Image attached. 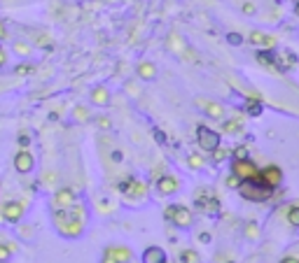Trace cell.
Masks as SVG:
<instances>
[{
  "label": "cell",
  "mask_w": 299,
  "mask_h": 263,
  "mask_svg": "<svg viewBox=\"0 0 299 263\" xmlns=\"http://www.w3.org/2000/svg\"><path fill=\"white\" fill-rule=\"evenodd\" d=\"M54 226L56 231L65 235V238H77L82 231V217H80V207H65V210H54Z\"/></svg>",
  "instance_id": "6da1fadb"
},
{
  "label": "cell",
  "mask_w": 299,
  "mask_h": 263,
  "mask_svg": "<svg viewBox=\"0 0 299 263\" xmlns=\"http://www.w3.org/2000/svg\"><path fill=\"white\" fill-rule=\"evenodd\" d=\"M21 217H23V205L19 200H7L0 207V221H5V224H19Z\"/></svg>",
  "instance_id": "3957f363"
},
{
  "label": "cell",
  "mask_w": 299,
  "mask_h": 263,
  "mask_svg": "<svg viewBox=\"0 0 299 263\" xmlns=\"http://www.w3.org/2000/svg\"><path fill=\"white\" fill-rule=\"evenodd\" d=\"M35 168V158L28 149H21V151H17V156H14V170L19 172V175H28L31 170Z\"/></svg>",
  "instance_id": "8992f818"
},
{
  "label": "cell",
  "mask_w": 299,
  "mask_h": 263,
  "mask_svg": "<svg viewBox=\"0 0 299 263\" xmlns=\"http://www.w3.org/2000/svg\"><path fill=\"white\" fill-rule=\"evenodd\" d=\"M234 177L241 179V182H246V179H253L259 175V168H257L255 163H250L248 158H236L234 161Z\"/></svg>",
  "instance_id": "5b68a950"
},
{
  "label": "cell",
  "mask_w": 299,
  "mask_h": 263,
  "mask_svg": "<svg viewBox=\"0 0 299 263\" xmlns=\"http://www.w3.org/2000/svg\"><path fill=\"white\" fill-rule=\"evenodd\" d=\"M173 184H175V182H173V179H161V191H173L175 189V187H173Z\"/></svg>",
  "instance_id": "2e32d148"
},
{
  "label": "cell",
  "mask_w": 299,
  "mask_h": 263,
  "mask_svg": "<svg viewBox=\"0 0 299 263\" xmlns=\"http://www.w3.org/2000/svg\"><path fill=\"white\" fill-rule=\"evenodd\" d=\"M14 52L19 54V56H28V54H31V47L26 42H14Z\"/></svg>",
  "instance_id": "7c38bea8"
},
{
  "label": "cell",
  "mask_w": 299,
  "mask_h": 263,
  "mask_svg": "<svg viewBox=\"0 0 299 263\" xmlns=\"http://www.w3.org/2000/svg\"><path fill=\"white\" fill-rule=\"evenodd\" d=\"M248 112H250V114H259V112H262V105H259L257 100H250V103H248Z\"/></svg>",
  "instance_id": "4fadbf2b"
},
{
  "label": "cell",
  "mask_w": 299,
  "mask_h": 263,
  "mask_svg": "<svg viewBox=\"0 0 299 263\" xmlns=\"http://www.w3.org/2000/svg\"><path fill=\"white\" fill-rule=\"evenodd\" d=\"M14 73L17 75H28V73H33V68L31 65H17V68H14Z\"/></svg>",
  "instance_id": "9a60e30c"
},
{
  "label": "cell",
  "mask_w": 299,
  "mask_h": 263,
  "mask_svg": "<svg viewBox=\"0 0 299 263\" xmlns=\"http://www.w3.org/2000/svg\"><path fill=\"white\" fill-rule=\"evenodd\" d=\"M5 65H7V52H5V49L0 47V70H2Z\"/></svg>",
  "instance_id": "e0dca14e"
},
{
  "label": "cell",
  "mask_w": 299,
  "mask_h": 263,
  "mask_svg": "<svg viewBox=\"0 0 299 263\" xmlns=\"http://www.w3.org/2000/svg\"><path fill=\"white\" fill-rule=\"evenodd\" d=\"M19 145H21V147H26V145H31V137H26V135H19Z\"/></svg>",
  "instance_id": "ffe728a7"
},
{
  "label": "cell",
  "mask_w": 299,
  "mask_h": 263,
  "mask_svg": "<svg viewBox=\"0 0 299 263\" xmlns=\"http://www.w3.org/2000/svg\"><path fill=\"white\" fill-rule=\"evenodd\" d=\"M288 219H290V224H295V226H299V207H292V210H290Z\"/></svg>",
  "instance_id": "5bb4252c"
},
{
  "label": "cell",
  "mask_w": 299,
  "mask_h": 263,
  "mask_svg": "<svg viewBox=\"0 0 299 263\" xmlns=\"http://www.w3.org/2000/svg\"><path fill=\"white\" fill-rule=\"evenodd\" d=\"M241 196L246 200H253V203H262V200H269L271 198V193H274V189L271 187H267L262 179H259V175L253 179H246V182H241Z\"/></svg>",
  "instance_id": "7a4b0ae2"
},
{
  "label": "cell",
  "mask_w": 299,
  "mask_h": 263,
  "mask_svg": "<svg viewBox=\"0 0 299 263\" xmlns=\"http://www.w3.org/2000/svg\"><path fill=\"white\" fill-rule=\"evenodd\" d=\"M152 70H154L152 65H150V68H148V65H145V68H143V73H140V75H143V77H152V75H154V73H152Z\"/></svg>",
  "instance_id": "d6986e66"
},
{
  "label": "cell",
  "mask_w": 299,
  "mask_h": 263,
  "mask_svg": "<svg viewBox=\"0 0 299 263\" xmlns=\"http://www.w3.org/2000/svg\"><path fill=\"white\" fill-rule=\"evenodd\" d=\"M283 263H297V261H295V259H285V261H283Z\"/></svg>",
  "instance_id": "44dd1931"
},
{
  "label": "cell",
  "mask_w": 299,
  "mask_h": 263,
  "mask_svg": "<svg viewBox=\"0 0 299 263\" xmlns=\"http://www.w3.org/2000/svg\"><path fill=\"white\" fill-rule=\"evenodd\" d=\"M166 261V254L161 252L159 247H150L143 254V263H164Z\"/></svg>",
  "instance_id": "30bf717a"
},
{
  "label": "cell",
  "mask_w": 299,
  "mask_h": 263,
  "mask_svg": "<svg viewBox=\"0 0 299 263\" xmlns=\"http://www.w3.org/2000/svg\"><path fill=\"white\" fill-rule=\"evenodd\" d=\"M259 179H262L267 187L276 189L278 184L283 182V172H280V168H276V166H269V168L259 170Z\"/></svg>",
  "instance_id": "ba28073f"
},
{
  "label": "cell",
  "mask_w": 299,
  "mask_h": 263,
  "mask_svg": "<svg viewBox=\"0 0 299 263\" xmlns=\"http://www.w3.org/2000/svg\"><path fill=\"white\" fill-rule=\"evenodd\" d=\"M196 140H199V147H203L206 151H215L220 147V133H215L206 126L196 128Z\"/></svg>",
  "instance_id": "277c9868"
},
{
  "label": "cell",
  "mask_w": 299,
  "mask_h": 263,
  "mask_svg": "<svg viewBox=\"0 0 299 263\" xmlns=\"http://www.w3.org/2000/svg\"><path fill=\"white\" fill-rule=\"evenodd\" d=\"M17 252L14 242H0V263H10V259Z\"/></svg>",
  "instance_id": "8fae6325"
},
{
  "label": "cell",
  "mask_w": 299,
  "mask_h": 263,
  "mask_svg": "<svg viewBox=\"0 0 299 263\" xmlns=\"http://www.w3.org/2000/svg\"><path fill=\"white\" fill-rule=\"evenodd\" d=\"M7 38H10V35H7V26L0 21V42H2V40H7Z\"/></svg>",
  "instance_id": "ac0fdd59"
},
{
  "label": "cell",
  "mask_w": 299,
  "mask_h": 263,
  "mask_svg": "<svg viewBox=\"0 0 299 263\" xmlns=\"http://www.w3.org/2000/svg\"><path fill=\"white\" fill-rule=\"evenodd\" d=\"M75 205V193L73 189H59L52 198V207L54 210H65V207H73Z\"/></svg>",
  "instance_id": "52a82bcc"
},
{
  "label": "cell",
  "mask_w": 299,
  "mask_h": 263,
  "mask_svg": "<svg viewBox=\"0 0 299 263\" xmlns=\"http://www.w3.org/2000/svg\"><path fill=\"white\" fill-rule=\"evenodd\" d=\"M166 217H171L178 226H190V219H192L190 212L185 210V207H169V210H166Z\"/></svg>",
  "instance_id": "9c48e42d"
}]
</instances>
